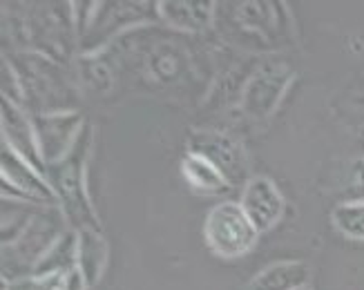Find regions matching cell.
Here are the masks:
<instances>
[{
	"label": "cell",
	"instance_id": "1",
	"mask_svg": "<svg viewBox=\"0 0 364 290\" xmlns=\"http://www.w3.org/2000/svg\"><path fill=\"white\" fill-rule=\"evenodd\" d=\"M90 150H92V125L85 123L74 150L63 161H58V163L45 168L47 181H50V186L56 192L58 208L65 215V219L72 223L74 230H87V228L103 230L85 186Z\"/></svg>",
	"mask_w": 364,
	"mask_h": 290
},
{
	"label": "cell",
	"instance_id": "2",
	"mask_svg": "<svg viewBox=\"0 0 364 290\" xmlns=\"http://www.w3.org/2000/svg\"><path fill=\"white\" fill-rule=\"evenodd\" d=\"M257 228L246 217L240 201H219L203 219V241L219 259H240L255 248Z\"/></svg>",
	"mask_w": 364,
	"mask_h": 290
},
{
	"label": "cell",
	"instance_id": "3",
	"mask_svg": "<svg viewBox=\"0 0 364 290\" xmlns=\"http://www.w3.org/2000/svg\"><path fill=\"white\" fill-rule=\"evenodd\" d=\"M154 3H97L94 11L87 14L85 23L78 29V38L87 56L99 52L101 47L125 29L146 25L150 21H159V14L146 11L152 9Z\"/></svg>",
	"mask_w": 364,
	"mask_h": 290
},
{
	"label": "cell",
	"instance_id": "4",
	"mask_svg": "<svg viewBox=\"0 0 364 290\" xmlns=\"http://www.w3.org/2000/svg\"><path fill=\"white\" fill-rule=\"evenodd\" d=\"M295 72L289 63L268 60L248 76L242 92V109L252 121H266L279 107Z\"/></svg>",
	"mask_w": 364,
	"mask_h": 290
},
{
	"label": "cell",
	"instance_id": "5",
	"mask_svg": "<svg viewBox=\"0 0 364 290\" xmlns=\"http://www.w3.org/2000/svg\"><path fill=\"white\" fill-rule=\"evenodd\" d=\"M0 170H3V199H14L31 203L38 208H58L54 188L47 181L45 172L34 168L21 154H16L9 145L3 143V156H0Z\"/></svg>",
	"mask_w": 364,
	"mask_h": 290
},
{
	"label": "cell",
	"instance_id": "6",
	"mask_svg": "<svg viewBox=\"0 0 364 290\" xmlns=\"http://www.w3.org/2000/svg\"><path fill=\"white\" fill-rule=\"evenodd\" d=\"M188 150L208 159L232 188L248 183V152L237 136L221 130H193Z\"/></svg>",
	"mask_w": 364,
	"mask_h": 290
},
{
	"label": "cell",
	"instance_id": "7",
	"mask_svg": "<svg viewBox=\"0 0 364 290\" xmlns=\"http://www.w3.org/2000/svg\"><path fill=\"white\" fill-rule=\"evenodd\" d=\"M36 130L38 150L45 168L65 159L81 136L85 121L78 112H54V114H31Z\"/></svg>",
	"mask_w": 364,
	"mask_h": 290
},
{
	"label": "cell",
	"instance_id": "8",
	"mask_svg": "<svg viewBox=\"0 0 364 290\" xmlns=\"http://www.w3.org/2000/svg\"><path fill=\"white\" fill-rule=\"evenodd\" d=\"M240 205L259 235L273 230L287 213V199L277 183L268 176H250L248 183L242 188Z\"/></svg>",
	"mask_w": 364,
	"mask_h": 290
},
{
	"label": "cell",
	"instance_id": "9",
	"mask_svg": "<svg viewBox=\"0 0 364 290\" xmlns=\"http://www.w3.org/2000/svg\"><path fill=\"white\" fill-rule=\"evenodd\" d=\"M3 143L9 145V148L16 154H21L25 161H29L34 168L45 172L31 114H27L21 105H16L7 99H3Z\"/></svg>",
	"mask_w": 364,
	"mask_h": 290
},
{
	"label": "cell",
	"instance_id": "10",
	"mask_svg": "<svg viewBox=\"0 0 364 290\" xmlns=\"http://www.w3.org/2000/svg\"><path fill=\"white\" fill-rule=\"evenodd\" d=\"M215 3H190V0H164L156 3L159 21L168 27L181 31V34H197V31L210 29L215 23Z\"/></svg>",
	"mask_w": 364,
	"mask_h": 290
},
{
	"label": "cell",
	"instance_id": "11",
	"mask_svg": "<svg viewBox=\"0 0 364 290\" xmlns=\"http://www.w3.org/2000/svg\"><path fill=\"white\" fill-rule=\"evenodd\" d=\"M311 281V266L299 259L275 262L259 270L244 290H299Z\"/></svg>",
	"mask_w": 364,
	"mask_h": 290
},
{
	"label": "cell",
	"instance_id": "12",
	"mask_svg": "<svg viewBox=\"0 0 364 290\" xmlns=\"http://www.w3.org/2000/svg\"><path fill=\"white\" fill-rule=\"evenodd\" d=\"M181 176L183 181L188 183V188L195 192V195L201 197H217V195H224L228 188H232L228 183V179L221 174L208 159L197 154V152H186L181 156Z\"/></svg>",
	"mask_w": 364,
	"mask_h": 290
},
{
	"label": "cell",
	"instance_id": "13",
	"mask_svg": "<svg viewBox=\"0 0 364 290\" xmlns=\"http://www.w3.org/2000/svg\"><path fill=\"white\" fill-rule=\"evenodd\" d=\"M78 232V270L85 277L87 286H94L107 262V241L103 230H76Z\"/></svg>",
	"mask_w": 364,
	"mask_h": 290
},
{
	"label": "cell",
	"instance_id": "14",
	"mask_svg": "<svg viewBox=\"0 0 364 290\" xmlns=\"http://www.w3.org/2000/svg\"><path fill=\"white\" fill-rule=\"evenodd\" d=\"M237 23L240 29H248L250 34H257L262 41H271L273 34H282L279 31V5L277 3H242L237 5Z\"/></svg>",
	"mask_w": 364,
	"mask_h": 290
},
{
	"label": "cell",
	"instance_id": "15",
	"mask_svg": "<svg viewBox=\"0 0 364 290\" xmlns=\"http://www.w3.org/2000/svg\"><path fill=\"white\" fill-rule=\"evenodd\" d=\"M144 68L154 80H159V83H175V80H179L186 74L188 58L177 45L159 43V45H154L152 52H148Z\"/></svg>",
	"mask_w": 364,
	"mask_h": 290
},
{
	"label": "cell",
	"instance_id": "16",
	"mask_svg": "<svg viewBox=\"0 0 364 290\" xmlns=\"http://www.w3.org/2000/svg\"><path fill=\"white\" fill-rule=\"evenodd\" d=\"M78 268V232L74 228L63 230L41 262L36 264L31 275H50V272H65Z\"/></svg>",
	"mask_w": 364,
	"mask_h": 290
},
{
	"label": "cell",
	"instance_id": "17",
	"mask_svg": "<svg viewBox=\"0 0 364 290\" xmlns=\"http://www.w3.org/2000/svg\"><path fill=\"white\" fill-rule=\"evenodd\" d=\"M81 270L50 272V275H29L14 281H3V290H87Z\"/></svg>",
	"mask_w": 364,
	"mask_h": 290
},
{
	"label": "cell",
	"instance_id": "18",
	"mask_svg": "<svg viewBox=\"0 0 364 290\" xmlns=\"http://www.w3.org/2000/svg\"><path fill=\"white\" fill-rule=\"evenodd\" d=\"M333 228L351 241H364V199H351L340 203L331 213Z\"/></svg>",
	"mask_w": 364,
	"mask_h": 290
},
{
	"label": "cell",
	"instance_id": "19",
	"mask_svg": "<svg viewBox=\"0 0 364 290\" xmlns=\"http://www.w3.org/2000/svg\"><path fill=\"white\" fill-rule=\"evenodd\" d=\"M299 290H313L311 286H304V288H299Z\"/></svg>",
	"mask_w": 364,
	"mask_h": 290
}]
</instances>
